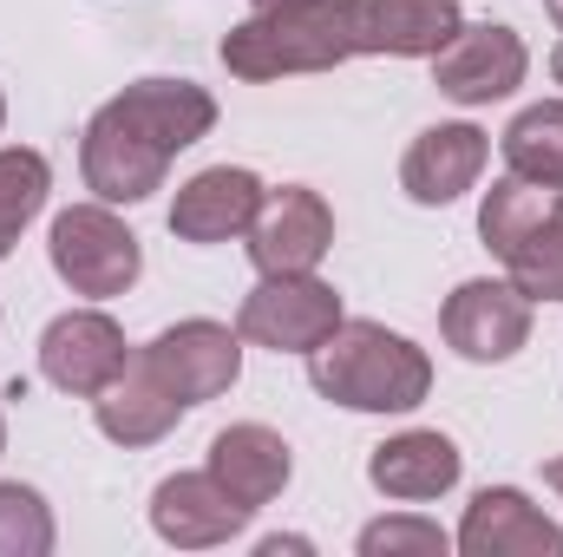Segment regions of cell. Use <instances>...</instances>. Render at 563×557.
Listing matches in <instances>:
<instances>
[{
	"label": "cell",
	"instance_id": "1",
	"mask_svg": "<svg viewBox=\"0 0 563 557\" xmlns=\"http://www.w3.org/2000/svg\"><path fill=\"white\" fill-rule=\"evenodd\" d=\"M217 99L197 79H139L119 99H106L79 139V171L99 204H144L164 190V171L177 151L210 139Z\"/></svg>",
	"mask_w": 563,
	"mask_h": 557
},
{
	"label": "cell",
	"instance_id": "2",
	"mask_svg": "<svg viewBox=\"0 0 563 557\" xmlns=\"http://www.w3.org/2000/svg\"><path fill=\"white\" fill-rule=\"evenodd\" d=\"M308 381L321 401L354 414H413L432 394V361L387 321H347L308 354Z\"/></svg>",
	"mask_w": 563,
	"mask_h": 557
},
{
	"label": "cell",
	"instance_id": "3",
	"mask_svg": "<svg viewBox=\"0 0 563 557\" xmlns=\"http://www.w3.org/2000/svg\"><path fill=\"white\" fill-rule=\"evenodd\" d=\"M354 53L341 0H308V7H256L243 26L223 33V66L236 79H288V73H334Z\"/></svg>",
	"mask_w": 563,
	"mask_h": 557
},
{
	"label": "cell",
	"instance_id": "4",
	"mask_svg": "<svg viewBox=\"0 0 563 557\" xmlns=\"http://www.w3.org/2000/svg\"><path fill=\"white\" fill-rule=\"evenodd\" d=\"M46 256H53V276L66 282L73 295H125L144 270V250L139 237L112 217V204H73L53 217L46 230Z\"/></svg>",
	"mask_w": 563,
	"mask_h": 557
},
{
	"label": "cell",
	"instance_id": "5",
	"mask_svg": "<svg viewBox=\"0 0 563 557\" xmlns=\"http://www.w3.org/2000/svg\"><path fill=\"white\" fill-rule=\"evenodd\" d=\"M334 328H341V295L314 270L308 276H263L236 308V335L269 348V354H314Z\"/></svg>",
	"mask_w": 563,
	"mask_h": 557
},
{
	"label": "cell",
	"instance_id": "6",
	"mask_svg": "<svg viewBox=\"0 0 563 557\" xmlns=\"http://www.w3.org/2000/svg\"><path fill=\"white\" fill-rule=\"evenodd\" d=\"M125 368H132V348L106 308H66L40 335V374L73 401H99Z\"/></svg>",
	"mask_w": 563,
	"mask_h": 557
},
{
	"label": "cell",
	"instance_id": "7",
	"mask_svg": "<svg viewBox=\"0 0 563 557\" xmlns=\"http://www.w3.org/2000/svg\"><path fill=\"white\" fill-rule=\"evenodd\" d=\"M139 354H144V368H151L184 407H203V401L230 394L236 374H243V335L223 328V321H203V315L164 328L157 341H144Z\"/></svg>",
	"mask_w": 563,
	"mask_h": 557
},
{
	"label": "cell",
	"instance_id": "8",
	"mask_svg": "<svg viewBox=\"0 0 563 557\" xmlns=\"http://www.w3.org/2000/svg\"><path fill=\"white\" fill-rule=\"evenodd\" d=\"M531 73V53L525 40L505 26V20H485V26H459L439 53H432V86L452 99V106H492V99H511Z\"/></svg>",
	"mask_w": 563,
	"mask_h": 557
},
{
	"label": "cell",
	"instance_id": "9",
	"mask_svg": "<svg viewBox=\"0 0 563 557\" xmlns=\"http://www.w3.org/2000/svg\"><path fill=\"white\" fill-rule=\"evenodd\" d=\"M439 335L452 354L492 368V361H511L525 341H531V302L518 295V282H492V276H472L459 282L439 308Z\"/></svg>",
	"mask_w": 563,
	"mask_h": 557
},
{
	"label": "cell",
	"instance_id": "10",
	"mask_svg": "<svg viewBox=\"0 0 563 557\" xmlns=\"http://www.w3.org/2000/svg\"><path fill=\"white\" fill-rule=\"evenodd\" d=\"M328 250H334V210L321 204V190L308 184L263 190V210L250 223V263L263 276H308L321 270Z\"/></svg>",
	"mask_w": 563,
	"mask_h": 557
},
{
	"label": "cell",
	"instance_id": "11",
	"mask_svg": "<svg viewBox=\"0 0 563 557\" xmlns=\"http://www.w3.org/2000/svg\"><path fill=\"white\" fill-rule=\"evenodd\" d=\"M256 512L243 499H230L217 485V472H170L157 492H151V532L177 551H210V545H230Z\"/></svg>",
	"mask_w": 563,
	"mask_h": 557
},
{
	"label": "cell",
	"instance_id": "12",
	"mask_svg": "<svg viewBox=\"0 0 563 557\" xmlns=\"http://www.w3.org/2000/svg\"><path fill=\"white\" fill-rule=\"evenodd\" d=\"M354 53H387V59H432L459 26V0H341Z\"/></svg>",
	"mask_w": 563,
	"mask_h": 557
},
{
	"label": "cell",
	"instance_id": "13",
	"mask_svg": "<svg viewBox=\"0 0 563 557\" xmlns=\"http://www.w3.org/2000/svg\"><path fill=\"white\" fill-rule=\"evenodd\" d=\"M256 210H263V177L243 164H210L190 184H177L170 237L177 243H230V237H250Z\"/></svg>",
	"mask_w": 563,
	"mask_h": 557
},
{
	"label": "cell",
	"instance_id": "14",
	"mask_svg": "<svg viewBox=\"0 0 563 557\" xmlns=\"http://www.w3.org/2000/svg\"><path fill=\"white\" fill-rule=\"evenodd\" d=\"M465 557H563V525L544 518L518 485H485L452 538Z\"/></svg>",
	"mask_w": 563,
	"mask_h": 557
},
{
	"label": "cell",
	"instance_id": "15",
	"mask_svg": "<svg viewBox=\"0 0 563 557\" xmlns=\"http://www.w3.org/2000/svg\"><path fill=\"white\" fill-rule=\"evenodd\" d=\"M485 157H492V139L478 125H426L400 157V190L426 210H445L478 184Z\"/></svg>",
	"mask_w": 563,
	"mask_h": 557
},
{
	"label": "cell",
	"instance_id": "16",
	"mask_svg": "<svg viewBox=\"0 0 563 557\" xmlns=\"http://www.w3.org/2000/svg\"><path fill=\"white\" fill-rule=\"evenodd\" d=\"M459 472H465L459 446H452L445 433H432V426H413V433L380 439V446H374V459H367L374 492H387V499H400V505H426V499L452 492V485H459Z\"/></svg>",
	"mask_w": 563,
	"mask_h": 557
},
{
	"label": "cell",
	"instance_id": "17",
	"mask_svg": "<svg viewBox=\"0 0 563 557\" xmlns=\"http://www.w3.org/2000/svg\"><path fill=\"white\" fill-rule=\"evenodd\" d=\"M210 472H217V485L230 499H243L250 512H263L269 499H282V485L295 472V452H288V439H282L276 426L243 419V426H223L210 439Z\"/></svg>",
	"mask_w": 563,
	"mask_h": 557
},
{
	"label": "cell",
	"instance_id": "18",
	"mask_svg": "<svg viewBox=\"0 0 563 557\" xmlns=\"http://www.w3.org/2000/svg\"><path fill=\"white\" fill-rule=\"evenodd\" d=\"M92 414H99V433H106L112 446H157L190 407L144 368V354H132V368L92 401Z\"/></svg>",
	"mask_w": 563,
	"mask_h": 557
},
{
	"label": "cell",
	"instance_id": "19",
	"mask_svg": "<svg viewBox=\"0 0 563 557\" xmlns=\"http://www.w3.org/2000/svg\"><path fill=\"white\" fill-rule=\"evenodd\" d=\"M551 217H563V184H531V177H498L492 190H485V204H478V237H485V250L505 263L518 243H531Z\"/></svg>",
	"mask_w": 563,
	"mask_h": 557
},
{
	"label": "cell",
	"instance_id": "20",
	"mask_svg": "<svg viewBox=\"0 0 563 557\" xmlns=\"http://www.w3.org/2000/svg\"><path fill=\"white\" fill-rule=\"evenodd\" d=\"M505 164L531 184H563V99L525 106L505 125Z\"/></svg>",
	"mask_w": 563,
	"mask_h": 557
},
{
	"label": "cell",
	"instance_id": "21",
	"mask_svg": "<svg viewBox=\"0 0 563 557\" xmlns=\"http://www.w3.org/2000/svg\"><path fill=\"white\" fill-rule=\"evenodd\" d=\"M46 190H53L46 157L26 151V144H7V151H0V263L13 256L20 230L46 210Z\"/></svg>",
	"mask_w": 563,
	"mask_h": 557
},
{
	"label": "cell",
	"instance_id": "22",
	"mask_svg": "<svg viewBox=\"0 0 563 557\" xmlns=\"http://www.w3.org/2000/svg\"><path fill=\"white\" fill-rule=\"evenodd\" d=\"M53 551V512L33 485H0V557H46Z\"/></svg>",
	"mask_w": 563,
	"mask_h": 557
},
{
	"label": "cell",
	"instance_id": "23",
	"mask_svg": "<svg viewBox=\"0 0 563 557\" xmlns=\"http://www.w3.org/2000/svg\"><path fill=\"white\" fill-rule=\"evenodd\" d=\"M505 270L525 302H563V217H551L531 243H518L505 256Z\"/></svg>",
	"mask_w": 563,
	"mask_h": 557
},
{
	"label": "cell",
	"instance_id": "24",
	"mask_svg": "<svg viewBox=\"0 0 563 557\" xmlns=\"http://www.w3.org/2000/svg\"><path fill=\"white\" fill-rule=\"evenodd\" d=\"M445 532L432 518H374L361 532V557H445Z\"/></svg>",
	"mask_w": 563,
	"mask_h": 557
},
{
	"label": "cell",
	"instance_id": "25",
	"mask_svg": "<svg viewBox=\"0 0 563 557\" xmlns=\"http://www.w3.org/2000/svg\"><path fill=\"white\" fill-rule=\"evenodd\" d=\"M282 551H308V538H263V557H282Z\"/></svg>",
	"mask_w": 563,
	"mask_h": 557
},
{
	"label": "cell",
	"instance_id": "26",
	"mask_svg": "<svg viewBox=\"0 0 563 557\" xmlns=\"http://www.w3.org/2000/svg\"><path fill=\"white\" fill-rule=\"evenodd\" d=\"M544 479H551V492H558V499H563V452H558V459H551V466H544Z\"/></svg>",
	"mask_w": 563,
	"mask_h": 557
},
{
	"label": "cell",
	"instance_id": "27",
	"mask_svg": "<svg viewBox=\"0 0 563 557\" xmlns=\"http://www.w3.org/2000/svg\"><path fill=\"white\" fill-rule=\"evenodd\" d=\"M551 79H558V86H563V46H558V53H551Z\"/></svg>",
	"mask_w": 563,
	"mask_h": 557
},
{
	"label": "cell",
	"instance_id": "28",
	"mask_svg": "<svg viewBox=\"0 0 563 557\" xmlns=\"http://www.w3.org/2000/svg\"><path fill=\"white\" fill-rule=\"evenodd\" d=\"M256 7H308V0H256Z\"/></svg>",
	"mask_w": 563,
	"mask_h": 557
},
{
	"label": "cell",
	"instance_id": "29",
	"mask_svg": "<svg viewBox=\"0 0 563 557\" xmlns=\"http://www.w3.org/2000/svg\"><path fill=\"white\" fill-rule=\"evenodd\" d=\"M544 7H551V20H558V26H563V0H544Z\"/></svg>",
	"mask_w": 563,
	"mask_h": 557
},
{
	"label": "cell",
	"instance_id": "30",
	"mask_svg": "<svg viewBox=\"0 0 563 557\" xmlns=\"http://www.w3.org/2000/svg\"><path fill=\"white\" fill-rule=\"evenodd\" d=\"M0 452H7V419H0Z\"/></svg>",
	"mask_w": 563,
	"mask_h": 557
},
{
	"label": "cell",
	"instance_id": "31",
	"mask_svg": "<svg viewBox=\"0 0 563 557\" xmlns=\"http://www.w3.org/2000/svg\"><path fill=\"white\" fill-rule=\"evenodd\" d=\"M0 125H7V99H0Z\"/></svg>",
	"mask_w": 563,
	"mask_h": 557
}]
</instances>
